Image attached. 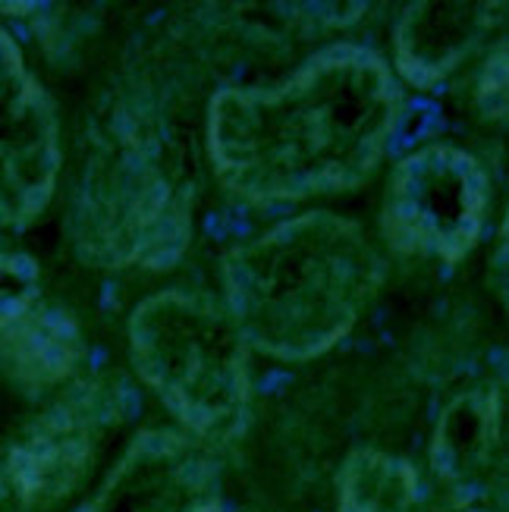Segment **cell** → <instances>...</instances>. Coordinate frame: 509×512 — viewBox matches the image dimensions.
<instances>
[{
    "label": "cell",
    "instance_id": "obj_12",
    "mask_svg": "<svg viewBox=\"0 0 509 512\" xmlns=\"http://www.w3.org/2000/svg\"><path fill=\"white\" fill-rule=\"evenodd\" d=\"M422 481L415 465L384 450H352L337 475L340 512H418Z\"/></svg>",
    "mask_w": 509,
    "mask_h": 512
},
{
    "label": "cell",
    "instance_id": "obj_9",
    "mask_svg": "<svg viewBox=\"0 0 509 512\" xmlns=\"http://www.w3.org/2000/svg\"><path fill=\"white\" fill-rule=\"evenodd\" d=\"M431 462L462 512H506V406L497 387L450 399L437 421Z\"/></svg>",
    "mask_w": 509,
    "mask_h": 512
},
{
    "label": "cell",
    "instance_id": "obj_2",
    "mask_svg": "<svg viewBox=\"0 0 509 512\" xmlns=\"http://www.w3.org/2000/svg\"><path fill=\"white\" fill-rule=\"evenodd\" d=\"M220 283L249 349L312 362L359 324L384 283V258L356 220L305 211L230 249Z\"/></svg>",
    "mask_w": 509,
    "mask_h": 512
},
{
    "label": "cell",
    "instance_id": "obj_11",
    "mask_svg": "<svg viewBox=\"0 0 509 512\" xmlns=\"http://www.w3.org/2000/svg\"><path fill=\"white\" fill-rule=\"evenodd\" d=\"M82 355L76 321L57 308H35L4 340L0 359L4 368L26 387H51L70 374Z\"/></svg>",
    "mask_w": 509,
    "mask_h": 512
},
{
    "label": "cell",
    "instance_id": "obj_5",
    "mask_svg": "<svg viewBox=\"0 0 509 512\" xmlns=\"http://www.w3.org/2000/svg\"><path fill=\"white\" fill-rule=\"evenodd\" d=\"M491 180L472 151L431 142L396 164L381 205V233L400 255L466 261L488 224Z\"/></svg>",
    "mask_w": 509,
    "mask_h": 512
},
{
    "label": "cell",
    "instance_id": "obj_8",
    "mask_svg": "<svg viewBox=\"0 0 509 512\" xmlns=\"http://www.w3.org/2000/svg\"><path fill=\"white\" fill-rule=\"evenodd\" d=\"M73 512H220L211 447L180 431L132 437L98 491Z\"/></svg>",
    "mask_w": 509,
    "mask_h": 512
},
{
    "label": "cell",
    "instance_id": "obj_3",
    "mask_svg": "<svg viewBox=\"0 0 509 512\" xmlns=\"http://www.w3.org/2000/svg\"><path fill=\"white\" fill-rule=\"evenodd\" d=\"M224 302L192 289H161L129 318V355L142 384L186 428L214 447L249 425L252 365Z\"/></svg>",
    "mask_w": 509,
    "mask_h": 512
},
{
    "label": "cell",
    "instance_id": "obj_14",
    "mask_svg": "<svg viewBox=\"0 0 509 512\" xmlns=\"http://www.w3.org/2000/svg\"><path fill=\"white\" fill-rule=\"evenodd\" d=\"M506 41L497 44L491 51L488 63L478 76V107L488 120H503L506 117Z\"/></svg>",
    "mask_w": 509,
    "mask_h": 512
},
{
    "label": "cell",
    "instance_id": "obj_10",
    "mask_svg": "<svg viewBox=\"0 0 509 512\" xmlns=\"http://www.w3.org/2000/svg\"><path fill=\"white\" fill-rule=\"evenodd\" d=\"M506 4H409L393 29V60L415 88H434L456 73L503 22Z\"/></svg>",
    "mask_w": 509,
    "mask_h": 512
},
{
    "label": "cell",
    "instance_id": "obj_6",
    "mask_svg": "<svg viewBox=\"0 0 509 512\" xmlns=\"http://www.w3.org/2000/svg\"><path fill=\"white\" fill-rule=\"evenodd\" d=\"M123 396L88 381L63 393L0 450V512H51L92 469Z\"/></svg>",
    "mask_w": 509,
    "mask_h": 512
},
{
    "label": "cell",
    "instance_id": "obj_4",
    "mask_svg": "<svg viewBox=\"0 0 509 512\" xmlns=\"http://www.w3.org/2000/svg\"><path fill=\"white\" fill-rule=\"evenodd\" d=\"M76 246L104 267L164 271L189 246V192L151 139H120L88 164L76 198Z\"/></svg>",
    "mask_w": 509,
    "mask_h": 512
},
{
    "label": "cell",
    "instance_id": "obj_1",
    "mask_svg": "<svg viewBox=\"0 0 509 512\" xmlns=\"http://www.w3.org/2000/svg\"><path fill=\"white\" fill-rule=\"evenodd\" d=\"M400 114L390 63L365 44H330L280 82L217 92L208 158L217 180L255 205L340 195L371 180Z\"/></svg>",
    "mask_w": 509,
    "mask_h": 512
},
{
    "label": "cell",
    "instance_id": "obj_7",
    "mask_svg": "<svg viewBox=\"0 0 509 512\" xmlns=\"http://www.w3.org/2000/svg\"><path fill=\"white\" fill-rule=\"evenodd\" d=\"M60 173L57 110L0 29V227H26L51 205Z\"/></svg>",
    "mask_w": 509,
    "mask_h": 512
},
{
    "label": "cell",
    "instance_id": "obj_13",
    "mask_svg": "<svg viewBox=\"0 0 509 512\" xmlns=\"http://www.w3.org/2000/svg\"><path fill=\"white\" fill-rule=\"evenodd\" d=\"M41 271L38 261L0 239V340L38 308Z\"/></svg>",
    "mask_w": 509,
    "mask_h": 512
}]
</instances>
